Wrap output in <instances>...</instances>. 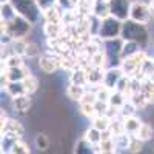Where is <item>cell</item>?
<instances>
[{
	"mask_svg": "<svg viewBox=\"0 0 154 154\" xmlns=\"http://www.w3.org/2000/svg\"><path fill=\"white\" fill-rule=\"evenodd\" d=\"M130 19L148 25L154 19V9L151 8L149 2H145V0H133Z\"/></svg>",
	"mask_w": 154,
	"mask_h": 154,
	"instance_id": "5",
	"label": "cell"
},
{
	"mask_svg": "<svg viewBox=\"0 0 154 154\" xmlns=\"http://www.w3.org/2000/svg\"><path fill=\"white\" fill-rule=\"evenodd\" d=\"M66 97L69 99V100H72V102H79L82 100V97H83V94L86 93V88L83 86V85H77V83H71L69 82V85L66 86Z\"/></svg>",
	"mask_w": 154,
	"mask_h": 154,
	"instance_id": "15",
	"label": "cell"
},
{
	"mask_svg": "<svg viewBox=\"0 0 154 154\" xmlns=\"http://www.w3.org/2000/svg\"><path fill=\"white\" fill-rule=\"evenodd\" d=\"M93 14L99 19H105L108 16H111L109 12V3L103 2V0H94L93 3Z\"/></svg>",
	"mask_w": 154,
	"mask_h": 154,
	"instance_id": "18",
	"label": "cell"
},
{
	"mask_svg": "<svg viewBox=\"0 0 154 154\" xmlns=\"http://www.w3.org/2000/svg\"><path fill=\"white\" fill-rule=\"evenodd\" d=\"M142 49L143 48L140 46L139 43L131 42V40H125L123 42V46H122V51H120V60L128 59V57H133L134 54H137L139 51H142Z\"/></svg>",
	"mask_w": 154,
	"mask_h": 154,
	"instance_id": "17",
	"label": "cell"
},
{
	"mask_svg": "<svg viewBox=\"0 0 154 154\" xmlns=\"http://www.w3.org/2000/svg\"><path fill=\"white\" fill-rule=\"evenodd\" d=\"M60 60L62 56H57L56 53H43L37 59V65L43 74H54L57 69H60Z\"/></svg>",
	"mask_w": 154,
	"mask_h": 154,
	"instance_id": "6",
	"label": "cell"
},
{
	"mask_svg": "<svg viewBox=\"0 0 154 154\" xmlns=\"http://www.w3.org/2000/svg\"><path fill=\"white\" fill-rule=\"evenodd\" d=\"M69 82L77 83V85H83L88 86V77H86V68L83 66H75L71 74H69Z\"/></svg>",
	"mask_w": 154,
	"mask_h": 154,
	"instance_id": "16",
	"label": "cell"
},
{
	"mask_svg": "<svg viewBox=\"0 0 154 154\" xmlns=\"http://www.w3.org/2000/svg\"><path fill=\"white\" fill-rule=\"evenodd\" d=\"M142 120H140L137 116H131V117L123 119V125H125V131L131 136H136V133L139 131V128L142 126Z\"/></svg>",
	"mask_w": 154,
	"mask_h": 154,
	"instance_id": "20",
	"label": "cell"
},
{
	"mask_svg": "<svg viewBox=\"0 0 154 154\" xmlns=\"http://www.w3.org/2000/svg\"><path fill=\"white\" fill-rule=\"evenodd\" d=\"M79 109H80V114L85 119H88L89 122L99 114L96 109V103H79Z\"/></svg>",
	"mask_w": 154,
	"mask_h": 154,
	"instance_id": "29",
	"label": "cell"
},
{
	"mask_svg": "<svg viewBox=\"0 0 154 154\" xmlns=\"http://www.w3.org/2000/svg\"><path fill=\"white\" fill-rule=\"evenodd\" d=\"M29 74H32V72H31V69L26 65L16 66V68H5V66H2V75L6 77L8 82H23Z\"/></svg>",
	"mask_w": 154,
	"mask_h": 154,
	"instance_id": "9",
	"label": "cell"
},
{
	"mask_svg": "<svg viewBox=\"0 0 154 154\" xmlns=\"http://www.w3.org/2000/svg\"><path fill=\"white\" fill-rule=\"evenodd\" d=\"M83 137H85L91 145H97V143L102 142V131L97 130L96 126L89 125L86 130H85V133H83Z\"/></svg>",
	"mask_w": 154,
	"mask_h": 154,
	"instance_id": "21",
	"label": "cell"
},
{
	"mask_svg": "<svg viewBox=\"0 0 154 154\" xmlns=\"http://www.w3.org/2000/svg\"><path fill=\"white\" fill-rule=\"evenodd\" d=\"M20 139H22V136L14 134V133H2V143H0V146H2V152L11 154L12 146H14Z\"/></svg>",
	"mask_w": 154,
	"mask_h": 154,
	"instance_id": "14",
	"label": "cell"
},
{
	"mask_svg": "<svg viewBox=\"0 0 154 154\" xmlns=\"http://www.w3.org/2000/svg\"><path fill=\"white\" fill-rule=\"evenodd\" d=\"M23 65H25L23 56L14 54V53H11L6 59L2 60V66H5V68H16V66H23Z\"/></svg>",
	"mask_w": 154,
	"mask_h": 154,
	"instance_id": "26",
	"label": "cell"
},
{
	"mask_svg": "<svg viewBox=\"0 0 154 154\" xmlns=\"http://www.w3.org/2000/svg\"><path fill=\"white\" fill-rule=\"evenodd\" d=\"M122 25H123L122 20L116 19L112 16H108L105 19H102L97 37L100 38L102 42L103 40H111V38H117V37L122 35Z\"/></svg>",
	"mask_w": 154,
	"mask_h": 154,
	"instance_id": "4",
	"label": "cell"
},
{
	"mask_svg": "<svg viewBox=\"0 0 154 154\" xmlns=\"http://www.w3.org/2000/svg\"><path fill=\"white\" fill-rule=\"evenodd\" d=\"M63 22H45L43 25V34L46 38H60L62 34L65 32Z\"/></svg>",
	"mask_w": 154,
	"mask_h": 154,
	"instance_id": "12",
	"label": "cell"
},
{
	"mask_svg": "<svg viewBox=\"0 0 154 154\" xmlns=\"http://www.w3.org/2000/svg\"><path fill=\"white\" fill-rule=\"evenodd\" d=\"M23 85H25V89H26V94H35L38 91V86H40V82L38 79L34 75V74H29L26 79L23 80Z\"/></svg>",
	"mask_w": 154,
	"mask_h": 154,
	"instance_id": "27",
	"label": "cell"
},
{
	"mask_svg": "<svg viewBox=\"0 0 154 154\" xmlns=\"http://www.w3.org/2000/svg\"><path fill=\"white\" fill-rule=\"evenodd\" d=\"M37 3H38V6H40V9L45 12V11H48L51 8L57 6L59 5V0H37Z\"/></svg>",
	"mask_w": 154,
	"mask_h": 154,
	"instance_id": "38",
	"label": "cell"
},
{
	"mask_svg": "<svg viewBox=\"0 0 154 154\" xmlns=\"http://www.w3.org/2000/svg\"><path fill=\"white\" fill-rule=\"evenodd\" d=\"M9 2L16 8L17 14L28 19L32 25H37L40 23V20H43V11L38 6L37 0H9Z\"/></svg>",
	"mask_w": 154,
	"mask_h": 154,
	"instance_id": "3",
	"label": "cell"
},
{
	"mask_svg": "<svg viewBox=\"0 0 154 154\" xmlns=\"http://www.w3.org/2000/svg\"><path fill=\"white\" fill-rule=\"evenodd\" d=\"M105 69L102 66H93L89 65L86 68V77H88V86H100L103 85V77H105Z\"/></svg>",
	"mask_w": 154,
	"mask_h": 154,
	"instance_id": "11",
	"label": "cell"
},
{
	"mask_svg": "<svg viewBox=\"0 0 154 154\" xmlns=\"http://www.w3.org/2000/svg\"><path fill=\"white\" fill-rule=\"evenodd\" d=\"M32 26L34 25L20 14H16L11 20H2V32H8L14 40L16 38H26L31 34Z\"/></svg>",
	"mask_w": 154,
	"mask_h": 154,
	"instance_id": "2",
	"label": "cell"
},
{
	"mask_svg": "<svg viewBox=\"0 0 154 154\" xmlns=\"http://www.w3.org/2000/svg\"><path fill=\"white\" fill-rule=\"evenodd\" d=\"M108 3H109V12L112 17L122 22L130 19L133 0H108Z\"/></svg>",
	"mask_w": 154,
	"mask_h": 154,
	"instance_id": "7",
	"label": "cell"
},
{
	"mask_svg": "<svg viewBox=\"0 0 154 154\" xmlns=\"http://www.w3.org/2000/svg\"><path fill=\"white\" fill-rule=\"evenodd\" d=\"M111 117H108L106 114H97L94 119H91V125L96 126L97 130L100 131H106L109 130V126H111Z\"/></svg>",
	"mask_w": 154,
	"mask_h": 154,
	"instance_id": "23",
	"label": "cell"
},
{
	"mask_svg": "<svg viewBox=\"0 0 154 154\" xmlns=\"http://www.w3.org/2000/svg\"><path fill=\"white\" fill-rule=\"evenodd\" d=\"M40 48L34 42H26V48H25V57L28 59H38L40 57Z\"/></svg>",
	"mask_w": 154,
	"mask_h": 154,
	"instance_id": "34",
	"label": "cell"
},
{
	"mask_svg": "<svg viewBox=\"0 0 154 154\" xmlns=\"http://www.w3.org/2000/svg\"><path fill=\"white\" fill-rule=\"evenodd\" d=\"M100 146V151L102 154H112V152H117L116 151V146H114V140L112 139H105V140H102V142L99 143Z\"/></svg>",
	"mask_w": 154,
	"mask_h": 154,
	"instance_id": "35",
	"label": "cell"
},
{
	"mask_svg": "<svg viewBox=\"0 0 154 154\" xmlns=\"http://www.w3.org/2000/svg\"><path fill=\"white\" fill-rule=\"evenodd\" d=\"M112 140H114L116 151L117 152H125V151H130V146H131V142H133V136L128 134L126 131H123L120 134L112 136Z\"/></svg>",
	"mask_w": 154,
	"mask_h": 154,
	"instance_id": "13",
	"label": "cell"
},
{
	"mask_svg": "<svg viewBox=\"0 0 154 154\" xmlns=\"http://www.w3.org/2000/svg\"><path fill=\"white\" fill-rule=\"evenodd\" d=\"M134 137L140 139L142 142H151L152 137H154V128H152V125H151V123L143 122V123H142V126L139 128V131L136 133V136H134Z\"/></svg>",
	"mask_w": 154,
	"mask_h": 154,
	"instance_id": "19",
	"label": "cell"
},
{
	"mask_svg": "<svg viewBox=\"0 0 154 154\" xmlns=\"http://www.w3.org/2000/svg\"><path fill=\"white\" fill-rule=\"evenodd\" d=\"M152 20H154V19H152Z\"/></svg>",
	"mask_w": 154,
	"mask_h": 154,
	"instance_id": "40",
	"label": "cell"
},
{
	"mask_svg": "<svg viewBox=\"0 0 154 154\" xmlns=\"http://www.w3.org/2000/svg\"><path fill=\"white\" fill-rule=\"evenodd\" d=\"M120 37L123 38V40H131V42L139 43L143 49H146L149 42H151V32H149L146 25L140 23V22H136V20H131V19L123 22Z\"/></svg>",
	"mask_w": 154,
	"mask_h": 154,
	"instance_id": "1",
	"label": "cell"
},
{
	"mask_svg": "<svg viewBox=\"0 0 154 154\" xmlns=\"http://www.w3.org/2000/svg\"><path fill=\"white\" fill-rule=\"evenodd\" d=\"M97 102V96H96V91L94 89H86V93L83 94L82 100L79 103H96Z\"/></svg>",
	"mask_w": 154,
	"mask_h": 154,
	"instance_id": "37",
	"label": "cell"
},
{
	"mask_svg": "<svg viewBox=\"0 0 154 154\" xmlns=\"http://www.w3.org/2000/svg\"><path fill=\"white\" fill-rule=\"evenodd\" d=\"M74 152L75 154H93V145L82 136L74 146Z\"/></svg>",
	"mask_w": 154,
	"mask_h": 154,
	"instance_id": "30",
	"label": "cell"
},
{
	"mask_svg": "<svg viewBox=\"0 0 154 154\" xmlns=\"http://www.w3.org/2000/svg\"><path fill=\"white\" fill-rule=\"evenodd\" d=\"M3 91L9 96V97H16V96H22V94H26V89H25L23 82H9L6 85V88Z\"/></svg>",
	"mask_w": 154,
	"mask_h": 154,
	"instance_id": "22",
	"label": "cell"
},
{
	"mask_svg": "<svg viewBox=\"0 0 154 154\" xmlns=\"http://www.w3.org/2000/svg\"><path fill=\"white\" fill-rule=\"evenodd\" d=\"M128 99H130L133 103L137 106V109H143V108L148 105V102H146V97H145V93H143V91H136V93H133Z\"/></svg>",
	"mask_w": 154,
	"mask_h": 154,
	"instance_id": "33",
	"label": "cell"
},
{
	"mask_svg": "<svg viewBox=\"0 0 154 154\" xmlns=\"http://www.w3.org/2000/svg\"><path fill=\"white\" fill-rule=\"evenodd\" d=\"M125 75L123 69L120 68V65H114V66H108L105 69V77H103V85L108 86L109 89H116L119 80Z\"/></svg>",
	"mask_w": 154,
	"mask_h": 154,
	"instance_id": "10",
	"label": "cell"
},
{
	"mask_svg": "<svg viewBox=\"0 0 154 154\" xmlns=\"http://www.w3.org/2000/svg\"><path fill=\"white\" fill-rule=\"evenodd\" d=\"M128 100V96L122 91H119V89H112L111 91V96L108 99V103L111 106H116V108H120L125 102Z\"/></svg>",
	"mask_w": 154,
	"mask_h": 154,
	"instance_id": "25",
	"label": "cell"
},
{
	"mask_svg": "<svg viewBox=\"0 0 154 154\" xmlns=\"http://www.w3.org/2000/svg\"><path fill=\"white\" fill-rule=\"evenodd\" d=\"M0 14H2V20H11L12 17L17 14V11H16L14 6H12V3L9 2V0H6V2H2V6H0Z\"/></svg>",
	"mask_w": 154,
	"mask_h": 154,
	"instance_id": "31",
	"label": "cell"
},
{
	"mask_svg": "<svg viewBox=\"0 0 154 154\" xmlns=\"http://www.w3.org/2000/svg\"><path fill=\"white\" fill-rule=\"evenodd\" d=\"M2 133H14V134L23 136L25 134V128H23V125L19 120L9 117V120L6 122V125L2 128Z\"/></svg>",
	"mask_w": 154,
	"mask_h": 154,
	"instance_id": "24",
	"label": "cell"
},
{
	"mask_svg": "<svg viewBox=\"0 0 154 154\" xmlns=\"http://www.w3.org/2000/svg\"><path fill=\"white\" fill-rule=\"evenodd\" d=\"M29 152H31L29 145H28L26 142H23L22 139H20L19 142L12 146V149H11V154H29Z\"/></svg>",
	"mask_w": 154,
	"mask_h": 154,
	"instance_id": "36",
	"label": "cell"
},
{
	"mask_svg": "<svg viewBox=\"0 0 154 154\" xmlns=\"http://www.w3.org/2000/svg\"><path fill=\"white\" fill-rule=\"evenodd\" d=\"M136 112H137V106L128 99L125 103L119 108V117L126 119V117H131V116H136Z\"/></svg>",
	"mask_w": 154,
	"mask_h": 154,
	"instance_id": "28",
	"label": "cell"
},
{
	"mask_svg": "<svg viewBox=\"0 0 154 154\" xmlns=\"http://www.w3.org/2000/svg\"><path fill=\"white\" fill-rule=\"evenodd\" d=\"M103 2H108V0H103Z\"/></svg>",
	"mask_w": 154,
	"mask_h": 154,
	"instance_id": "39",
	"label": "cell"
},
{
	"mask_svg": "<svg viewBox=\"0 0 154 154\" xmlns=\"http://www.w3.org/2000/svg\"><path fill=\"white\" fill-rule=\"evenodd\" d=\"M34 145L38 151H46L51 145V140L45 133H37L35 137H34Z\"/></svg>",
	"mask_w": 154,
	"mask_h": 154,
	"instance_id": "32",
	"label": "cell"
},
{
	"mask_svg": "<svg viewBox=\"0 0 154 154\" xmlns=\"http://www.w3.org/2000/svg\"><path fill=\"white\" fill-rule=\"evenodd\" d=\"M11 106L17 114L26 116L32 108V96L31 94H22V96L11 97Z\"/></svg>",
	"mask_w": 154,
	"mask_h": 154,
	"instance_id": "8",
	"label": "cell"
}]
</instances>
